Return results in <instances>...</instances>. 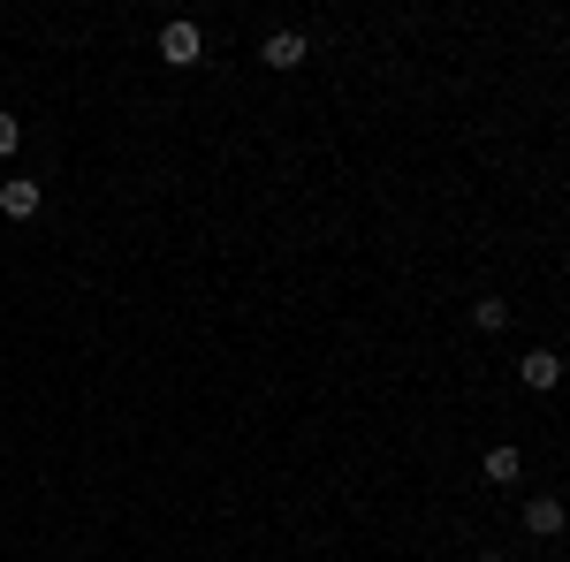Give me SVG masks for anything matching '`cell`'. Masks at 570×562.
I'll use <instances>...</instances> for the list:
<instances>
[{"label":"cell","instance_id":"1","mask_svg":"<svg viewBox=\"0 0 570 562\" xmlns=\"http://www.w3.org/2000/svg\"><path fill=\"white\" fill-rule=\"evenodd\" d=\"M160 61H176V69H198V61H206V31H198L190 16H176V23L160 31Z\"/></svg>","mask_w":570,"mask_h":562},{"label":"cell","instance_id":"3","mask_svg":"<svg viewBox=\"0 0 570 562\" xmlns=\"http://www.w3.org/2000/svg\"><path fill=\"white\" fill-rule=\"evenodd\" d=\"M305 31H289V23H282V31H266V46H259V61L266 69H305Z\"/></svg>","mask_w":570,"mask_h":562},{"label":"cell","instance_id":"2","mask_svg":"<svg viewBox=\"0 0 570 562\" xmlns=\"http://www.w3.org/2000/svg\"><path fill=\"white\" fill-rule=\"evenodd\" d=\"M518 381H525L532 395L563 388V357H556V349H525V357H518Z\"/></svg>","mask_w":570,"mask_h":562},{"label":"cell","instance_id":"5","mask_svg":"<svg viewBox=\"0 0 570 562\" xmlns=\"http://www.w3.org/2000/svg\"><path fill=\"white\" fill-rule=\"evenodd\" d=\"M39 206H46V190L31 183V175H16V183H0V214H8V220H31Z\"/></svg>","mask_w":570,"mask_h":562},{"label":"cell","instance_id":"9","mask_svg":"<svg viewBox=\"0 0 570 562\" xmlns=\"http://www.w3.org/2000/svg\"><path fill=\"white\" fill-rule=\"evenodd\" d=\"M472 562H510V555H502V548H480V555H472Z\"/></svg>","mask_w":570,"mask_h":562},{"label":"cell","instance_id":"8","mask_svg":"<svg viewBox=\"0 0 570 562\" xmlns=\"http://www.w3.org/2000/svg\"><path fill=\"white\" fill-rule=\"evenodd\" d=\"M16 145H23V122H16V115H0V160H8Z\"/></svg>","mask_w":570,"mask_h":562},{"label":"cell","instance_id":"6","mask_svg":"<svg viewBox=\"0 0 570 562\" xmlns=\"http://www.w3.org/2000/svg\"><path fill=\"white\" fill-rule=\"evenodd\" d=\"M518 472H525V456H518L510 441H502V448H487V479H494V486H510Z\"/></svg>","mask_w":570,"mask_h":562},{"label":"cell","instance_id":"7","mask_svg":"<svg viewBox=\"0 0 570 562\" xmlns=\"http://www.w3.org/2000/svg\"><path fill=\"white\" fill-rule=\"evenodd\" d=\"M472 327H480V335H502V327H510V304H502V297H480V304H472Z\"/></svg>","mask_w":570,"mask_h":562},{"label":"cell","instance_id":"4","mask_svg":"<svg viewBox=\"0 0 570 562\" xmlns=\"http://www.w3.org/2000/svg\"><path fill=\"white\" fill-rule=\"evenodd\" d=\"M563 524H570V510L556 502V494H532V502H525V532H532V540H556Z\"/></svg>","mask_w":570,"mask_h":562}]
</instances>
